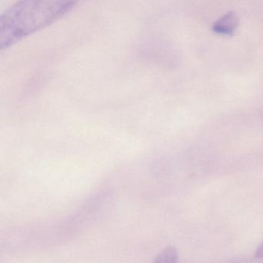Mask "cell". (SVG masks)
<instances>
[{
	"label": "cell",
	"instance_id": "2",
	"mask_svg": "<svg viewBox=\"0 0 263 263\" xmlns=\"http://www.w3.org/2000/svg\"><path fill=\"white\" fill-rule=\"evenodd\" d=\"M238 25V17L233 11L226 13L212 24V30L217 34L232 36Z\"/></svg>",
	"mask_w": 263,
	"mask_h": 263
},
{
	"label": "cell",
	"instance_id": "4",
	"mask_svg": "<svg viewBox=\"0 0 263 263\" xmlns=\"http://www.w3.org/2000/svg\"><path fill=\"white\" fill-rule=\"evenodd\" d=\"M255 256L258 258H263V241L261 243L258 249H257L256 252H255Z\"/></svg>",
	"mask_w": 263,
	"mask_h": 263
},
{
	"label": "cell",
	"instance_id": "1",
	"mask_svg": "<svg viewBox=\"0 0 263 263\" xmlns=\"http://www.w3.org/2000/svg\"><path fill=\"white\" fill-rule=\"evenodd\" d=\"M73 1H21L7 9L0 17V47L2 50L39 31L73 10Z\"/></svg>",
	"mask_w": 263,
	"mask_h": 263
},
{
	"label": "cell",
	"instance_id": "3",
	"mask_svg": "<svg viewBox=\"0 0 263 263\" xmlns=\"http://www.w3.org/2000/svg\"><path fill=\"white\" fill-rule=\"evenodd\" d=\"M178 255L176 249L173 247H167L163 249L153 263H178Z\"/></svg>",
	"mask_w": 263,
	"mask_h": 263
}]
</instances>
